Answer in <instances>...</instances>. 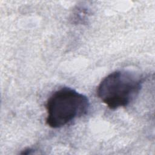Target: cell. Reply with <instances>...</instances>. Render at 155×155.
<instances>
[{
	"label": "cell",
	"mask_w": 155,
	"mask_h": 155,
	"mask_svg": "<svg viewBox=\"0 0 155 155\" xmlns=\"http://www.w3.org/2000/svg\"><path fill=\"white\" fill-rule=\"evenodd\" d=\"M142 75L117 70L105 77L97 89L99 98L112 110L129 105L138 95L143 83Z\"/></svg>",
	"instance_id": "1"
},
{
	"label": "cell",
	"mask_w": 155,
	"mask_h": 155,
	"mask_svg": "<svg viewBox=\"0 0 155 155\" xmlns=\"http://www.w3.org/2000/svg\"><path fill=\"white\" fill-rule=\"evenodd\" d=\"M89 107L86 96L70 88H62L54 91L47 99L45 122L51 128H61L85 115Z\"/></svg>",
	"instance_id": "2"
},
{
	"label": "cell",
	"mask_w": 155,
	"mask_h": 155,
	"mask_svg": "<svg viewBox=\"0 0 155 155\" xmlns=\"http://www.w3.org/2000/svg\"><path fill=\"white\" fill-rule=\"evenodd\" d=\"M32 151H33V150L31 149V148H27V149H25L24 150H23V151L21 154H30Z\"/></svg>",
	"instance_id": "3"
}]
</instances>
